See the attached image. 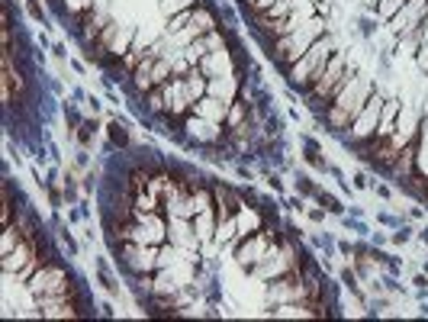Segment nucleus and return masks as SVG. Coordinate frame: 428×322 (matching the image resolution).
<instances>
[{"mask_svg": "<svg viewBox=\"0 0 428 322\" xmlns=\"http://www.w3.org/2000/svg\"><path fill=\"white\" fill-rule=\"evenodd\" d=\"M193 110L200 113V116H206L210 119V123H219V126H222V123H226V103L222 100H213V97H203V100H197L193 103Z\"/></svg>", "mask_w": 428, "mask_h": 322, "instance_id": "9", "label": "nucleus"}, {"mask_svg": "<svg viewBox=\"0 0 428 322\" xmlns=\"http://www.w3.org/2000/svg\"><path fill=\"white\" fill-rule=\"evenodd\" d=\"M29 13H33V17H36V20L43 17V10H39V3H36V0H29Z\"/></svg>", "mask_w": 428, "mask_h": 322, "instance_id": "24", "label": "nucleus"}, {"mask_svg": "<svg viewBox=\"0 0 428 322\" xmlns=\"http://www.w3.org/2000/svg\"><path fill=\"white\" fill-rule=\"evenodd\" d=\"M406 3H409V0H383V3H380V7H377L380 20H393L396 13H399V10L406 7Z\"/></svg>", "mask_w": 428, "mask_h": 322, "instance_id": "19", "label": "nucleus"}, {"mask_svg": "<svg viewBox=\"0 0 428 322\" xmlns=\"http://www.w3.org/2000/svg\"><path fill=\"white\" fill-rule=\"evenodd\" d=\"M213 226H216V210H206V213H197V216H193V229H197L200 242L213 238Z\"/></svg>", "mask_w": 428, "mask_h": 322, "instance_id": "12", "label": "nucleus"}, {"mask_svg": "<svg viewBox=\"0 0 428 322\" xmlns=\"http://www.w3.org/2000/svg\"><path fill=\"white\" fill-rule=\"evenodd\" d=\"M184 87H187V100H190V107L197 100H203V93L210 91V81H206V75H203L200 65H193L190 75L184 77Z\"/></svg>", "mask_w": 428, "mask_h": 322, "instance_id": "7", "label": "nucleus"}, {"mask_svg": "<svg viewBox=\"0 0 428 322\" xmlns=\"http://www.w3.org/2000/svg\"><path fill=\"white\" fill-rule=\"evenodd\" d=\"M43 242H45L43 232H39V236H33V238H23V242H20L13 252L0 258V264H3V274H20V271H23L26 264H29V258L39 252V245H43Z\"/></svg>", "mask_w": 428, "mask_h": 322, "instance_id": "4", "label": "nucleus"}, {"mask_svg": "<svg viewBox=\"0 0 428 322\" xmlns=\"http://www.w3.org/2000/svg\"><path fill=\"white\" fill-rule=\"evenodd\" d=\"M415 158H419V142L412 139L409 145H406L403 152H399V158H396V174L399 178H409V174H415Z\"/></svg>", "mask_w": 428, "mask_h": 322, "instance_id": "10", "label": "nucleus"}, {"mask_svg": "<svg viewBox=\"0 0 428 322\" xmlns=\"http://www.w3.org/2000/svg\"><path fill=\"white\" fill-rule=\"evenodd\" d=\"M245 119H248V103H245V100H232V107L226 110V129L245 126Z\"/></svg>", "mask_w": 428, "mask_h": 322, "instance_id": "14", "label": "nucleus"}, {"mask_svg": "<svg viewBox=\"0 0 428 322\" xmlns=\"http://www.w3.org/2000/svg\"><path fill=\"white\" fill-rule=\"evenodd\" d=\"M197 7H200V3H197ZM197 7H190V10H181V13H174V17H171V36H177V33H184L187 29V23H190L193 20V13H197Z\"/></svg>", "mask_w": 428, "mask_h": 322, "instance_id": "17", "label": "nucleus"}, {"mask_svg": "<svg viewBox=\"0 0 428 322\" xmlns=\"http://www.w3.org/2000/svg\"><path fill=\"white\" fill-rule=\"evenodd\" d=\"M13 210H17V204H13V187L3 181V210H0V226H10V222H13Z\"/></svg>", "mask_w": 428, "mask_h": 322, "instance_id": "15", "label": "nucleus"}, {"mask_svg": "<svg viewBox=\"0 0 428 322\" xmlns=\"http://www.w3.org/2000/svg\"><path fill=\"white\" fill-rule=\"evenodd\" d=\"M396 103H390V107H383L380 110V129H377V139H390L396 132Z\"/></svg>", "mask_w": 428, "mask_h": 322, "instance_id": "13", "label": "nucleus"}, {"mask_svg": "<svg viewBox=\"0 0 428 322\" xmlns=\"http://www.w3.org/2000/svg\"><path fill=\"white\" fill-rule=\"evenodd\" d=\"M322 29H326V23H322L319 17H312L309 23L306 26H300V29H296V33H290V36H280V39H274V43H270V59L277 61L280 68H293L296 61L303 59V55H306V52H309V45L316 43V39H319L322 36Z\"/></svg>", "mask_w": 428, "mask_h": 322, "instance_id": "1", "label": "nucleus"}, {"mask_svg": "<svg viewBox=\"0 0 428 322\" xmlns=\"http://www.w3.org/2000/svg\"><path fill=\"white\" fill-rule=\"evenodd\" d=\"M222 43H229L226 39V29H222V33H210V36H200V39H193L190 45H187V49H181L184 52V59L190 61V65H200L203 59H206V55H213V52H222Z\"/></svg>", "mask_w": 428, "mask_h": 322, "instance_id": "5", "label": "nucleus"}, {"mask_svg": "<svg viewBox=\"0 0 428 322\" xmlns=\"http://www.w3.org/2000/svg\"><path fill=\"white\" fill-rule=\"evenodd\" d=\"M43 316L45 319H75V316H84V303H81V297L61 300V303L43 306Z\"/></svg>", "mask_w": 428, "mask_h": 322, "instance_id": "6", "label": "nucleus"}, {"mask_svg": "<svg viewBox=\"0 0 428 322\" xmlns=\"http://www.w3.org/2000/svg\"><path fill=\"white\" fill-rule=\"evenodd\" d=\"M274 3H277V0H254V3H248V13H252V17H261V13H268Z\"/></svg>", "mask_w": 428, "mask_h": 322, "instance_id": "21", "label": "nucleus"}, {"mask_svg": "<svg viewBox=\"0 0 428 322\" xmlns=\"http://www.w3.org/2000/svg\"><path fill=\"white\" fill-rule=\"evenodd\" d=\"M219 29V20H216V13H213L206 3H200L197 7V13H193V20L187 23V29L184 33H177L174 36V43L181 45V49H187V45L193 43V39H200V36H210V33H216Z\"/></svg>", "mask_w": 428, "mask_h": 322, "instance_id": "3", "label": "nucleus"}, {"mask_svg": "<svg viewBox=\"0 0 428 322\" xmlns=\"http://www.w3.org/2000/svg\"><path fill=\"white\" fill-rule=\"evenodd\" d=\"M109 139H113V145H129L126 129L119 126V123H113V126H109Z\"/></svg>", "mask_w": 428, "mask_h": 322, "instance_id": "22", "label": "nucleus"}, {"mask_svg": "<svg viewBox=\"0 0 428 322\" xmlns=\"http://www.w3.org/2000/svg\"><path fill=\"white\" fill-rule=\"evenodd\" d=\"M20 242H23V232H20L17 226H13V222H10V226H3V245H0V254H10L13 248L20 245Z\"/></svg>", "mask_w": 428, "mask_h": 322, "instance_id": "16", "label": "nucleus"}, {"mask_svg": "<svg viewBox=\"0 0 428 322\" xmlns=\"http://www.w3.org/2000/svg\"><path fill=\"white\" fill-rule=\"evenodd\" d=\"M335 55V49H332V39H316V43L309 45V52L303 55L300 61H296L293 68L286 71L290 75V84H300V87H316L319 84V77L326 75V65H328V59Z\"/></svg>", "mask_w": 428, "mask_h": 322, "instance_id": "2", "label": "nucleus"}, {"mask_svg": "<svg viewBox=\"0 0 428 322\" xmlns=\"http://www.w3.org/2000/svg\"><path fill=\"white\" fill-rule=\"evenodd\" d=\"M236 222H238V242L242 238H248V236H254V232H261V213L258 210H248V206H238V213H236Z\"/></svg>", "mask_w": 428, "mask_h": 322, "instance_id": "8", "label": "nucleus"}, {"mask_svg": "<svg viewBox=\"0 0 428 322\" xmlns=\"http://www.w3.org/2000/svg\"><path fill=\"white\" fill-rule=\"evenodd\" d=\"M151 174H155V171L142 168V164H139V168H132V171H129V178H126V190H129V194H135V197L145 194V190H148Z\"/></svg>", "mask_w": 428, "mask_h": 322, "instance_id": "11", "label": "nucleus"}, {"mask_svg": "<svg viewBox=\"0 0 428 322\" xmlns=\"http://www.w3.org/2000/svg\"><path fill=\"white\" fill-rule=\"evenodd\" d=\"M197 3H203V0H161V13H165V17H174V13L190 10V7H197Z\"/></svg>", "mask_w": 428, "mask_h": 322, "instance_id": "18", "label": "nucleus"}, {"mask_svg": "<svg viewBox=\"0 0 428 322\" xmlns=\"http://www.w3.org/2000/svg\"><path fill=\"white\" fill-rule=\"evenodd\" d=\"M364 3H374V0H364Z\"/></svg>", "mask_w": 428, "mask_h": 322, "instance_id": "25", "label": "nucleus"}, {"mask_svg": "<svg viewBox=\"0 0 428 322\" xmlns=\"http://www.w3.org/2000/svg\"><path fill=\"white\" fill-rule=\"evenodd\" d=\"M161 107H165V87H151L148 91V110L158 113Z\"/></svg>", "mask_w": 428, "mask_h": 322, "instance_id": "20", "label": "nucleus"}, {"mask_svg": "<svg viewBox=\"0 0 428 322\" xmlns=\"http://www.w3.org/2000/svg\"><path fill=\"white\" fill-rule=\"evenodd\" d=\"M91 123H87V126H81V132H77V142H81V145H91Z\"/></svg>", "mask_w": 428, "mask_h": 322, "instance_id": "23", "label": "nucleus"}]
</instances>
